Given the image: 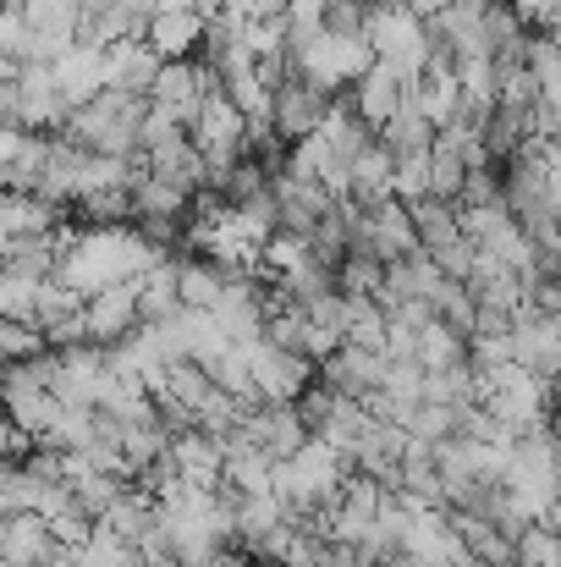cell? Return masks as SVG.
I'll return each instance as SVG.
<instances>
[{
	"label": "cell",
	"mask_w": 561,
	"mask_h": 567,
	"mask_svg": "<svg viewBox=\"0 0 561 567\" xmlns=\"http://www.w3.org/2000/svg\"><path fill=\"white\" fill-rule=\"evenodd\" d=\"M144 127H149V94L105 89V94L83 100L61 133L83 150H100V155H144Z\"/></svg>",
	"instance_id": "6da1fadb"
},
{
	"label": "cell",
	"mask_w": 561,
	"mask_h": 567,
	"mask_svg": "<svg viewBox=\"0 0 561 567\" xmlns=\"http://www.w3.org/2000/svg\"><path fill=\"white\" fill-rule=\"evenodd\" d=\"M364 33H370L374 55L391 61L407 83H418V78L429 72V61H435L429 17H418V11L402 6V0H370V22H364Z\"/></svg>",
	"instance_id": "7a4b0ae2"
},
{
	"label": "cell",
	"mask_w": 561,
	"mask_h": 567,
	"mask_svg": "<svg viewBox=\"0 0 561 567\" xmlns=\"http://www.w3.org/2000/svg\"><path fill=\"white\" fill-rule=\"evenodd\" d=\"M292 61H298V72H303L309 83H320L325 94H347L380 55H374L370 33H336V28H325V33H314L309 44H298Z\"/></svg>",
	"instance_id": "3957f363"
},
{
	"label": "cell",
	"mask_w": 561,
	"mask_h": 567,
	"mask_svg": "<svg viewBox=\"0 0 561 567\" xmlns=\"http://www.w3.org/2000/svg\"><path fill=\"white\" fill-rule=\"evenodd\" d=\"M336 100H342V94H325L320 83H309L303 72H292V78L276 89V133H281L287 144L314 138V133L325 127V116L336 111Z\"/></svg>",
	"instance_id": "277c9868"
},
{
	"label": "cell",
	"mask_w": 561,
	"mask_h": 567,
	"mask_svg": "<svg viewBox=\"0 0 561 567\" xmlns=\"http://www.w3.org/2000/svg\"><path fill=\"white\" fill-rule=\"evenodd\" d=\"M242 348H248V359H253V380H259V391H264L270 402H298V396L320 380V364H314V359L287 353V348H276L270 337L242 342Z\"/></svg>",
	"instance_id": "5b68a950"
},
{
	"label": "cell",
	"mask_w": 561,
	"mask_h": 567,
	"mask_svg": "<svg viewBox=\"0 0 561 567\" xmlns=\"http://www.w3.org/2000/svg\"><path fill=\"white\" fill-rule=\"evenodd\" d=\"M242 435H248L253 446H264L276 463L298 457V452L314 441V430H309V419H303L298 402H264V408L242 413Z\"/></svg>",
	"instance_id": "8992f818"
},
{
	"label": "cell",
	"mask_w": 561,
	"mask_h": 567,
	"mask_svg": "<svg viewBox=\"0 0 561 567\" xmlns=\"http://www.w3.org/2000/svg\"><path fill=\"white\" fill-rule=\"evenodd\" d=\"M512 359L534 375L557 380L561 375V315H546L534 303L518 309V326H512Z\"/></svg>",
	"instance_id": "52a82bcc"
},
{
	"label": "cell",
	"mask_w": 561,
	"mask_h": 567,
	"mask_svg": "<svg viewBox=\"0 0 561 567\" xmlns=\"http://www.w3.org/2000/svg\"><path fill=\"white\" fill-rule=\"evenodd\" d=\"M83 320H89V337L94 342H122L144 326V298H138V281H116L94 298H83Z\"/></svg>",
	"instance_id": "ba28073f"
},
{
	"label": "cell",
	"mask_w": 561,
	"mask_h": 567,
	"mask_svg": "<svg viewBox=\"0 0 561 567\" xmlns=\"http://www.w3.org/2000/svg\"><path fill=\"white\" fill-rule=\"evenodd\" d=\"M72 546H61L55 524L39 518V513H6L0 524V567H39L50 557H61Z\"/></svg>",
	"instance_id": "9c48e42d"
},
{
	"label": "cell",
	"mask_w": 561,
	"mask_h": 567,
	"mask_svg": "<svg viewBox=\"0 0 561 567\" xmlns=\"http://www.w3.org/2000/svg\"><path fill=\"white\" fill-rule=\"evenodd\" d=\"M391 375V353H380V348H353V342H342L325 364H320V380H331L342 396H359V402H370L374 391L385 385Z\"/></svg>",
	"instance_id": "30bf717a"
},
{
	"label": "cell",
	"mask_w": 561,
	"mask_h": 567,
	"mask_svg": "<svg viewBox=\"0 0 561 567\" xmlns=\"http://www.w3.org/2000/svg\"><path fill=\"white\" fill-rule=\"evenodd\" d=\"M55 83H61V94L72 100V111L83 105V100H94V94H105L111 89V50L105 44H72V50H61L55 61Z\"/></svg>",
	"instance_id": "8fae6325"
},
{
	"label": "cell",
	"mask_w": 561,
	"mask_h": 567,
	"mask_svg": "<svg viewBox=\"0 0 561 567\" xmlns=\"http://www.w3.org/2000/svg\"><path fill=\"white\" fill-rule=\"evenodd\" d=\"M407 89H413V83H407L391 61H374L370 72H364V78L347 89V100H353V111H359L374 133H380V127H385V122H391V116L407 105Z\"/></svg>",
	"instance_id": "7c38bea8"
},
{
	"label": "cell",
	"mask_w": 561,
	"mask_h": 567,
	"mask_svg": "<svg viewBox=\"0 0 561 567\" xmlns=\"http://www.w3.org/2000/svg\"><path fill=\"white\" fill-rule=\"evenodd\" d=\"M172 457H177V468H183L187 485H204V491H220L226 485V446L209 435V430H187L172 441Z\"/></svg>",
	"instance_id": "4fadbf2b"
},
{
	"label": "cell",
	"mask_w": 561,
	"mask_h": 567,
	"mask_svg": "<svg viewBox=\"0 0 561 567\" xmlns=\"http://www.w3.org/2000/svg\"><path fill=\"white\" fill-rule=\"evenodd\" d=\"M105 50H111V89H122V94H155V78H160L166 55L149 39H122V44H105Z\"/></svg>",
	"instance_id": "5bb4252c"
},
{
	"label": "cell",
	"mask_w": 561,
	"mask_h": 567,
	"mask_svg": "<svg viewBox=\"0 0 561 567\" xmlns=\"http://www.w3.org/2000/svg\"><path fill=\"white\" fill-rule=\"evenodd\" d=\"M226 485H237L242 496H276V457L253 446L242 430L226 441Z\"/></svg>",
	"instance_id": "9a60e30c"
},
{
	"label": "cell",
	"mask_w": 561,
	"mask_h": 567,
	"mask_svg": "<svg viewBox=\"0 0 561 567\" xmlns=\"http://www.w3.org/2000/svg\"><path fill=\"white\" fill-rule=\"evenodd\" d=\"M204 28H209V17L183 11V6H160V17L149 22V44H155L166 61H193V55L204 50Z\"/></svg>",
	"instance_id": "2e32d148"
},
{
	"label": "cell",
	"mask_w": 561,
	"mask_h": 567,
	"mask_svg": "<svg viewBox=\"0 0 561 567\" xmlns=\"http://www.w3.org/2000/svg\"><path fill=\"white\" fill-rule=\"evenodd\" d=\"M418 364L424 370H451V364H474V337L446 326L440 315L418 331Z\"/></svg>",
	"instance_id": "e0dca14e"
},
{
	"label": "cell",
	"mask_w": 561,
	"mask_h": 567,
	"mask_svg": "<svg viewBox=\"0 0 561 567\" xmlns=\"http://www.w3.org/2000/svg\"><path fill=\"white\" fill-rule=\"evenodd\" d=\"M380 138L396 150V155H418V150H435V138H440V127L418 111V100H413V89H407V105L380 127Z\"/></svg>",
	"instance_id": "ac0fdd59"
},
{
	"label": "cell",
	"mask_w": 561,
	"mask_h": 567,
	"mask_svg": "<svg viewBox=\"0 0 561 567\" xmlns=\"http://www.w3.org/2000/svg\"><path fill=\"white\" fill-rule=\"evenodd\" d=\"M396 188V150L385 144V138H374L370 150L353 161V198H391Z\"/></svg>",
	"instance_id": "d6986e66"
},
{
	"label": "cell",
	"mask_w": 561,
	"mask_h": 567,
	"mask_svg": "<svg viewBox=\"0 0 561 567\" xmlns=\"http://www.w3.org/2000/svg\"><path fill=\"white\" fill-rule=\"evenodd\" d=\"M396 198H429L435 193V150H418V155H396Z\"/></svg>",
	"instance_id": "ffe728a7"
},
{
	"label": "cell",
	"mask_w": 561,
	"mask_h": 567,
	"mask_svg": "<svg viewBox=\"0 0 561 567\" xmlns=\"http://www.w3.org/2000/svg\"><path fill=\"white\" fill-rule=\"evenodd\" d=\"M385 259L374 254V248H364V243H353V254L342 259V292H380L385 287Z\"/></svg>",
	"instance_id": "44dd1931"
},
{
	"label": "cell",
	"mask_w": 561,
	"mask_h": 567,
	"mask_svg": "<svg viewBox=\"0 0 561 567\" xmlns=\"http://www.w3.org/2000/svg\"><path fill=\"white\" fill-rule=\"evenodd\" d=\"M0 353H6V364L44 359V353H50V337H44L33 320H0Z\"/></svg>",
	"instance_id": "7402d4cb"
},
{
	"label": "cell",
	"mask_w": 561,
	"mask_h": 567,
	"mask_svg": "<svg viewBox=\"0 0 561 567\" xmlns=\"http://www.w3.org/2000/svg\"><path fill=\"white\" fill-rule=\"evenodd\" d=\"M468 172H474V166L463 161V150H451V144L435 138V198H463Z\"/></svg>",
	"instance_id": "603a6c76"
},
{
	"label": "cell",
	"mask_w": 561,
	"mask_h": 567,
	"mask_svg": "<svg viewBox=\"0 0 561 567\" xmlns=\"http://www.w3.org/2000/svg\"><path fill=\"white\" fill-rule=\"evenodd\" d=\"M518 567H561V529L534 524V529L518 540Z\"/></svg>",
	"instance_id": "cb8c5ba5"
},
{
	"label": "cell",
	"mask_w": 561,
	"mask_h": 567,
	"mask_svg": "<svg viewBox=\"0 0 561 567\" xmlns=\"http://www.w3.org/2000/svg\"><path fill=\"white\" fill-rule=\"evenodd\" d=\"M435 254V265L451 276V281H468L474 276V265H479V243L463 231V237H451V243H440V248H429Z\"/></svg>",
	"instance_id": "d4e9b609"
},
{
	"label": "cell",
	"mask_w": 561,
	"mask_h": 567,
	"mask_svg": "<svg viewBox=\"0 0 561 567\" xmlns=\"http://www.w3.org/2000/svg\"><path fill=\"white\" fill-rule=\"evenodd\" d=\"M298 408H303V419H309V430L320 435V430L331 424V413L342 408V391H336L331 380H314V385H309V391L298 396Z\"/></svg>",
	"instance_id": "484cf974"
},
{
	"label": "cell",
	"mask_w": 561,
	"mask_h": 567,
	"mask_svg": "<svg viewBox=\"0 0 561 567\" xmlns=\"http://www.w3.org/2000/svg\"><path fill=\"white\" fill-rule=\"evenodd\" d=\"M512 359V337H474V370H501Z\"/></svg>",
	"instance_id": "4316f807"
},
{
	"label": "cell",
	"mask_w": 561,
	"mask_h": 567,
	"mask_svg": "<svg viewBox=\"0 0 561 567\" xmlns=\"http://www.w3.org/2000/svg\"><path fill=\"white\" fill-rule=\"evenodd\" d=\"M512 6H518V17H523L529 28H551V22H557L561 0H512Z\"/></svg>",
	"instance_id": "83f0119b"
},
{
	"label": "cell",
	"mask_w": 561,
	"mask_h": 567,
	"mask_svg": "<svg viewBox=\"0 0 561 567\" xmlns=\"http://www.w3.org/2000/svg\"><path fill=\"white\" fill-rule=\"evenodd\" d=\"M160 6H183V11H198V17H215V11H226V0H160Z\"/></svg>",
	"instance_id": "f1b7e54d"
},
{
	"label": "cell",
	"mask_w": 561,
	"mask_h": 567,
	"mask_svg": "<svg viewBox=\"0 0 561 567\" xmlns=\"http://www.w3.org/2000/svg\"><path fill=\"white\" fill-rule=\"evenodd\" d=\"M402 6H413V11H418V17H435V11H446V6H451V0H402Z\"/></svg>",
	"instance_id": "f546056e"
},
{
	"label": "cell",
	"mask_w": 561,
	"mask_h": 567,
	"mask_svg": "<svg viewBox=\"0 0 561 567\" xmlns=\"http://www.w3.org/2000/svg\"><path fill=\"white\" fill-rule=\"evenodd\" d=\"M380 567H413V563H407V557H385Z\"/></svg>",
	"instance_id": "4dcf8cb0"
},
{
	"label": "cell",
	"mask_w": 561,
	"mask_h": 567,
	"mask_svg": "<svg viewBox=\"0 0 561 567\" xmlns=\"http://www.w3.org/2000/svg\"><path fill=\"white\" fill-rule=\"evenodd\" d=\"M557 480H561V446H557Z\"/></svg>",
	"instance_id": "1f68e13d"
},
{
	"label": "cell",
	"mask_w": 561,
	"mask_h": 567,
	"mask_svg": "<svg viewBox=\"0 0 561 567\" xmlns=\"http://www.w3.org/2000/svg\"><path fill=\"white\" fill-rule=\"evenodd\" d=\"M557 22H561V6H557Z\"/></svg>",
	"instance_id": "d6a6232c"
}]
</instances>
